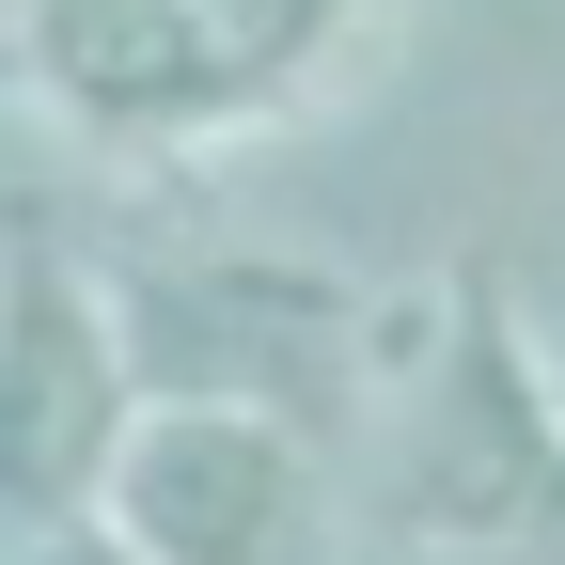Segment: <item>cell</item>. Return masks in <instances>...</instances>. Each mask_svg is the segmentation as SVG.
<instances>
[{
    "label": "cell",
    "instance_id": "obj_1",
    "mask_svg": "<svg viewBox=\"0 0 565 565\" xmlns=\"http://www.w3.org/2000/svg\"><path fill=\"white\" fill-rule=\"evenodd\" d=\"M126 424H141V362H126L110 267H79L47 236V204H17V252H0V519H17V550L110 503Z\"/></svg>",
    "mask_w": 565,
    "mask_h": 565
},
{
    "label": "cell",
    "instance_id": "obj_2",
    "mask_svg": "<svg viewBox=\"0 0 565 565\" xmlns=\"http://www.w3.org/2000/svg\"><path fill=\"white\" fill-rule=\"evenodd\" d=\"M110 315H126L141 408H282V424H315L345 393V362H362V299L330 267H267V252L110 267Z\"/></svg>",
    "mask_w": 565,
    "mask_h": 565
},
{
    "label": "cell",
    "instance_id": "obj_3",
    "mask_svg": "<svg viewBox=\"0 0 565 565\" xmlns=\"http://www.w3.org/2000/svg\"><path fill=\"white\" fill-rule=\"evenodd\" d=\"M408 519L456 565H503L565 519V362L503 315V282H456L440 315V377L408 424Z\"/></svg>",
    "mask_w": 565,
    "mask_h": 565
},
{
    "label": "cell",
    "instance_id": "obj_4",
    "mask_svg": "<svg viewBox=\"0 0 565 565\" xmlns=\"http://www.w3.org/2000/svg\"><path fill=\"white\" fill-rule=\"evenodd\" d=\"M17 95L110 158H189V141L282 110L204 0H17Z\"/></svg>",
    "mask_w": 565,
    "mask_h": 565
},
{
    "label": "cell",
    "instance_id": "obj_5",
    "mask_svg": "<svg viewBox=\"0 0 565 565\" xmlns=\"http://www.w3.org/2000/svg\"><path fill=\"white\" fill-rule=\"evenodd\" d=\"M126 565H315V424L282 408H141L110 456Z\"/></svg>",
    "mask_w": 565,
    "mask_h": 565
},
{
    "label": "cell",
    "instance_id": "obj_6",
    "mask_svg": "<svg viewBox=\"0 0 565 565\" xmlns=\"http://www.w3.org/2000/svg\"><path fill=\"white\" fill-rule=\"evenodd\" d=\"M204 17H221V32H236V63H252V79H267V95H299V79H315V63H345V32H362V17H377V0H204Z\"/></svg>",
    "mask_w": 565,
    "mask_h": 565
},
{
    "label": "cell",
    "instance_id": "obj_7",
    "mask_svg": "<svg viewBox=\"0 0 565 565\" xmlns=\"http://www.w3.org/2000/svg\"><path fill=\"white\" fill-rule=\"evenodd\" d=\"M503 565H565V519H550V534H534V550H503Z\"/></svg>",
    "mask_w": 565,
    "mask_h": 565
},
{
    "label": "cell",
    "instance_id": "obj_8",
    "mask_svg": "<svg viewBox=\"0 0 565 565\" xmlns=\"http://www.w3.org/2000/svg\"><path fill=\"white\" fill-rule=\"evenodd\" d=\"M0 17H17V0H0Z\"/></svg>",
    "mask_w": 565,
    "mask_h": 565
}]
</instances>
